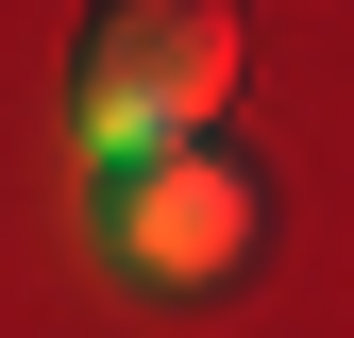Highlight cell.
Wrapping results in <instances>:
<instances>
[{"mask_svg":"<svg viewBox=\"0 0 354 338\" xmlns=\"http://www.w3.org/2000/svg\"><path fill=\"white\" fill-rule=\"evenodd\" d=\"M219 84H236V0H102L84 34V152H169L219 136Z\"/></svg>","mask_w":354,"mask_h":338,"instance_id":"cell-1","label":"cell"},{"mask_svg":"<svg viewBox=\"0 0 354 338\" xmlns=\"http://www.w3.org/2000/svg\"><path fill=\"white\" fill-rule=\"evenodd\" d=\"M253 237H270V203H253V169L219 136H169V152L102 169V254L136 287H219V271H253Z\"/></svg>","mask_w":354,"mask_h":338,"instance_id":"cell-2","label":"cell"}]
</instances>
